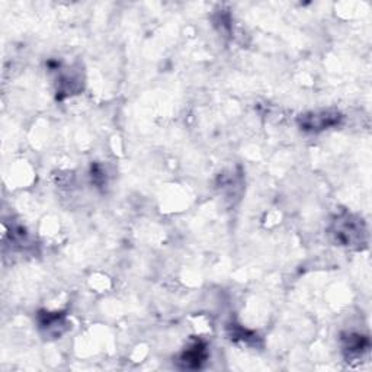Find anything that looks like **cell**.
Returning <instances> with one entry per match:
<instances>
[{
    "label": "cell",
    "mask_w": 372,
    "mask_h": 372,
    "mask_svg": "<svg viewBox=\"0 0 372 372\" xmlns=\"http://www.w3.org/2000/svg\"><path fill=\"white\" fill-rule=\"evenodd\" d=\"M342 113L335 109L311 111L298 116V125L301 127V130L309 132H320L339 125L342 123Z\"/></svg>",
    "instance_id": "obj_2"
},
{
    "label": "cell",
    "mask_w": 372,
    "mask_h": 372,
    "mask_svg": "<svg viewBox=\"0 0 372 372\" xmlns=\"http://www.w3.org/2000/svg\"><path fill=\"white\" fill-rule=\"evenodd\" d=\"M208 359V349L206 345L201 340L194 342L188 349L180 354L179 365L185 369H199Z\"/></svg>",
    "instance_id": "obj_3"
},
{
    "label": "cell",
    "mask_w": 372,
    "mask_h": 372,
    "mask_svg": "<svg viewBox=\"0 0 372 372\" xmlns=\"http://www.w3.org/2000/svg\"><path fill=\"white\" fill-rule=\"evenodd\" d=\"M39 329L45 336L58 337L67 329L66 317L61 313H41L38 316Z\"/></svg>",
    "instance_id": "obj_4"
},
{
    "label": "cell",
    "mask_w": 372,
    "mask_h": 372,
    "mask_svg": "<svg viewBox=\"0 0 372 372\" xmlns=\"http://www.w3.org/2000/svg\"><path fill=\"white\" fill-rule=\"evenodd\" d=\"M343 351L349 356H361L364 352L369 349V339L359 333H346L342 336Z\"/></svg>",
    "instance_id": "obj_5"
},
{
    "label": "cell",
    "mask_w": 372,
    "mask_h": 372,
    "mask_svg": "<svg viewBox=\"0 0 372 372\" xmlns=\"http://www.w3.org/2000/svg\"><path fill=\"white\" fill-rule=\"evenodd\" d=\"M329 235L337 246L347 249H361L368 240L365 223L354 214L337 216L329 228Z\"/></svg>",
    "instance_id": "obj_1"
}]
</instances>
